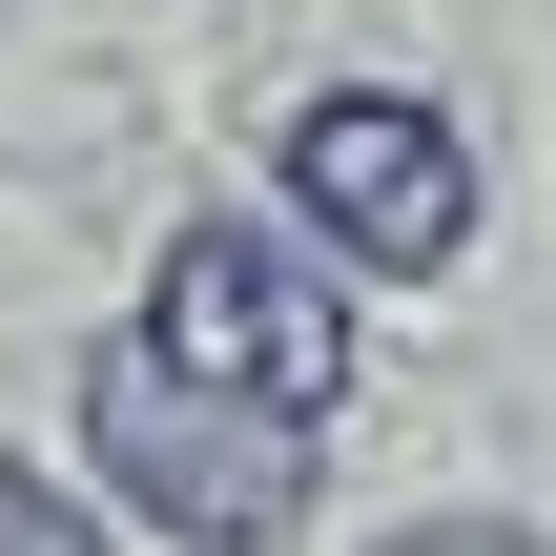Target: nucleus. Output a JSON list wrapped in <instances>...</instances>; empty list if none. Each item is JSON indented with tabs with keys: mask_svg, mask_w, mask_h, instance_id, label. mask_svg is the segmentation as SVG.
I'll return each mask as SVG.
<instances>
[{
	"mask_svg": "<svg viewBox=\"0 0 556 556\" xmlns=\"http://www.w3.org/2000/svg\"><path fill=\"white\" fill-rule=\"evenodd\" d=\"M144 351L186 371V392H248V413H289V433H330V392H351V289L289 248V227H186L165 268H144Z\"/></svg>",
	"mask_w": 556,
	"mask_h": 556,
	"instance_id": "obj_2",
	"label": "nucleus"
},
{
	"mask_svg": "<svg viewBox=\"0 0 556 556\" xmlns=\"http://www.w3.org/2000/svg\"><path fill=\"white\" fill-rule=\"evenodd\" d=\"M0 556H124V536L62 516V475H0Z\"/></svg>",
	"mask_w": 556,
	"mask_h": 556,
	"instance_id": "obj_4",
	"label": "nucleus"
},
{
	"mask_svg": "<svg viewBox=\"0 0 556 556\" xmlns=\"http://www.w3.org/2000/svg\"><path fill=\"white\" fill-rule=\"evenodd\" d=\"M83 454H103L124 516H165V536H206V556H268L289 516H309V433L248 413V392H186L144 330L83 351Z\"/></svg>",
	"mask_w": 556,
	"mask_h": 556,
	"instance_id": "obj_1",
	"label": "nucleus"
},
{
	"mask_svg": "<svg viewBox=\"0 0 556 556\" xmlns=\"http://www.w3.org/2000/svg\"><path fill=\"white\" fill-rule=\"evenodd\" d=\"M289 206L351 248V268H454L475 248V144L433 124V103H392V83H330V103H289Z\"/></svg>",
	"mask_w": 556,
	"mask_h": 556,
	"instance_id": "obj_3",
	"label": "nucleus"
},
{
	"mask_svg": "<svg viewBox=\"0 0 556 556\" xmlns=\"http://www.w3.org/2000/svg\"><path fill=\"white\" fill-rule=\"evenodd\" d=\"M392 556H556V536H516V516H433V536H392Z\"/></svg>",
	"mask_w": 556,
	"mask_h": 556,
	"instance_id": "obj_5",
	"label": "nucleus"
}]
</instances>
